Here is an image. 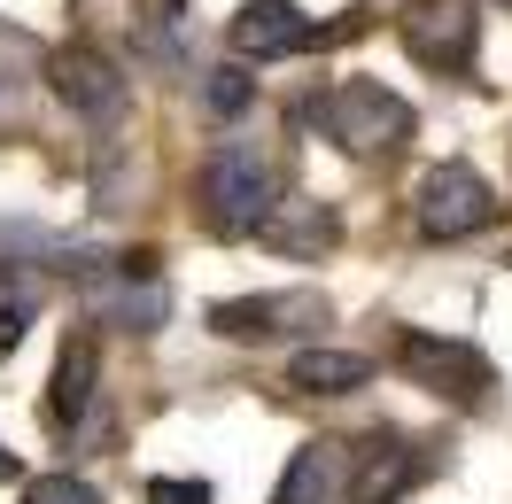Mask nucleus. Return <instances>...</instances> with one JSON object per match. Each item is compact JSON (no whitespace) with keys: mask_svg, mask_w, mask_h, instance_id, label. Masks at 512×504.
I'll list each match as a JSON object with an SVG mask.
<instances>
[{"mask_svg":"<svg viewBox=\"0 0 512 504\" xmlns=\"http://www.w3.org/2000/svg\"><path fill=\"white\" fill-rule=\"evenodd\" d=\"M311 125L342 148V156H388L412 140V101L388 94L381 78H342L326 101H311Z\"/></svg>","mask_w":512,"mask_h":504,"instance_id":"obj_1","label":"nucleus"},{"mask_svg":"<svg viewBox=\"0 0 512 504\" xmlns=\"http://www.w3.org/2000/svg\"><path fill=\"white\" fill-rule=\"evenodd\" d=\"M202 210L218 233H256V218L272 210V156L256 140H225L202 163Z\"/></svg>","mask_w":512,"mask_h":504,"instance_id":"obj_2","label":"nucleus"},{"mask_svg":"<svg viewBox=\"0 0 512 504\" xmlns=\"http://www.w3.org/2000/svg\"><path fill=\"white\" fill-rule=\"evenodd\" d=\"M412 210H419V233H427V241H466L481 225H497V187L481 179L474 163L450 156V163H435V171L419 179Z\"/></svg>","mask_w":512,"mask_h":504,"instance_id":"obj_3","label":"nucleus"},{"mask_svg":"<svg viewBox=\"0 0 512 504\" xmlns=\"http://www.w3.org/2000/svg\"><path fill=\"white\" fill-rule=\"evenodd\" d=\"M319 326H326V295H311V287L210 303V334H225V342H280V334H319Z\"/></svg>","mask_w":512,"mask_h":504,"instance_id":"obj_4","label":"nucleus"},{"mask_svg":"<svg viewBox=\"0 0 512 504\" xmlns=\"http://www.w3.org/2000/svg\"><path fill=\"white\" fill-rule=\"evenodd\" d=\"M47 86H55V101H63L70 117H86V125H117L125 101H132L125 70L109 63L101 47H63V55L47 63Z\"/></svg>","mask_w":512,"mask_h":504,"instance_id":"obj_5","label":"nucleus"},{"mask_svg":"<svg viewBox=\"0 0 512 504\" xmlns=\"http://www.w3.org/2000/svg\"><path fill=\"white\" fill-rule=\"evenodd\" d=\"M404 373L419 380V388H435V396H450V404H474V396H489V357H481L474 342H458V334H404Z\"/></svg>","mask_w":512,"mask_h":504,"instance_id":"obj_6","label":"nucleus"},{"mask_svg":"<svg viewBox=\"0 0 512 504\" xmlns=\"http://www.w3.org/2000/svg\"><path fill=\"white\" fill-rule=\"evenodd\" d=\"M474 0H419L412 16H404V47H412V63L427 70H466L474 63Z\"/></svg>","mask_w":512,"mask_h":504,"instance_id":"obj_7","label":"nucleus"},{"mask_svg":"<svg viewBox=\"0 0 512 504\" xmlns=\"http://www.w3.org/2000/svg\"><path fill=\"white\" fill-rule=\"evenodd\" d=\"M303 47H319V24H311L295 0H241V16H233V55L280 63V55H303Z\"/></svg>","mask_w":512,"mask_h":504,"instance_id":"obj_8","label":"nucleus"},{"mask_svg":"<svg viewBox=\"0 0 512 504\" xmlns=\"http://www.w3.org/2000/svg\"><path fill=\"white\" fill-rule=\"evenodd\" d=\"M334 241H342V218H334L326 202H272V210L256 218V249L295 256V264H319Z\"/></svg>","mask_w":512,"mask_h":504,"instance_id":"obj_9","label":"nucleus"},{"mask_svg":"<svg viewBox=\"0 0 512 504\" xmlns=\"http://www.w3.org/2000/svg\"><path fill=\"white\" fill-rule=\"evenodd\" d=\"M419 458L404 435H373L365 442V458H350V481H342V497L350 504H396L404 489H419Z\"/></svg>","mask_w":512,"mask_h":504,"instance_id":"obj_10","label":"nucleus"},{"mask_svg":"<svg viewBox=\"0 0 512 504\" xmlns=\"http://www.w3.org/2000/svg\"><path fill=\"white\" fill-rule=\"evenodd\" d=\"M94 373H101L94 342L70 334L63 357H55V380H47V427H55V435H70V427L86 419V404H94Z\"/></svg>","mask_w":512,"mask_h":504,"instance_id":"obj_11","label":"nucleus"},{"mask_svg":"<svg viewBox=\"0 0 512 504\" xmlns=\"http://www.w3.org/2000/svg\"><path fill=\"white\" fill-rule=\"evenodd\" d=\"M373 380V357H357V349H295L288 357V388H303V396H350V388H365Z\"/></svg>","mask_w":512,"mask_h":504,"instance_id":"obj_12","label":"nucleus"},{"mask_svg":"<svg viewBox=\"0 0 512 504\" xmlns=\"http://www.w3.org/2000/svg\"><path fill=\"white\" fill-rule=\"evenodd\" d=\"M342 450L334 442H303L288 458V473H280V489H272V504H334L342 497Z\"/></svg>","mask_w":512,"mask_h":504,"instance_id":"obj_13","label":"nucleus"},{"mask_svg":"<svg viewBox=\"0 0 512 504\" xmlns=\"http://www.w3.org/2000/svg\"><path fill=\"white\" fill-rule=\"evenodd\" d=\"M101 318H109V326H125V334H156L163 318H171V295H163L156 272H148L140 287H132V272H125L117 295H101Z\"/></svg>","mask_w":512,"mask_h":504,"instance_id":"obj_14","label":"nucleus"},{"mask_svg":"<svg viewBox=\"0 0 512 504\" xmlns=\"http://www.w3.org/2000/svg\"><path fill=\"white\" fill-rule=\"evenodd\" d=\"M249 101H256V78L241 63H218L210 78H202V109H210V117H241Z\"/></svg>","mask_w":512,"mask_h":504,"instance_id":"obj_15","label":"nucleus"},{"mask_svg":"<svg viewBox=\"0 0 512 504\" xmlns=\"http://www.w3.org/2000/svg\"><path fill=\"white\" fill-rule=\"evenodd\" d=\"M24 504H101V489L94 481H70V473H39L24 489Z\"/></svg>","mask_w":512,"mask_h":504,"instance_id":"obj_16","label":"nucleus"},{"mask_svg":"<svg viewBox=\"0 0 512 504\" xmlns=\"http://www.w3.org/2000/svg\"><path fill=\"white\" fill-rule=\"evenodd\" d=\"M148 504H210V489H202V481H179V473H163V481H148Z\"/></svg>","mask_w":512,"mask_h":504,"instance_id":"obj_17","label":"nucleus"},{"mask_svg":"<svg viewBox=\"0 0 512 504\" xmlns=\"http://www.w3.org/2000/svg\"><path fill=\"white\" fill-rule=\"evenodd\" d=\"M24 326H32V295H16V303L0 311V357H8V349L24 342Z\"/></svg>","mask_w":512,"mask_h":504,"instance_id":"obj_18","label":"nucleus"},{"mask_svg":"<svg viewBox=\"0 0 512 504\" xmlns=\"http://www.w3.org/2000/svg\"><path fill=\"white\" fill-rule=\"evenodd\" d=\"M0 481H16V458H8V442H0Z\"/></svg>","mask_w":512,"mask_h":504,"instance_id":"obj_19","label":"nucleus"}]
</instances>
